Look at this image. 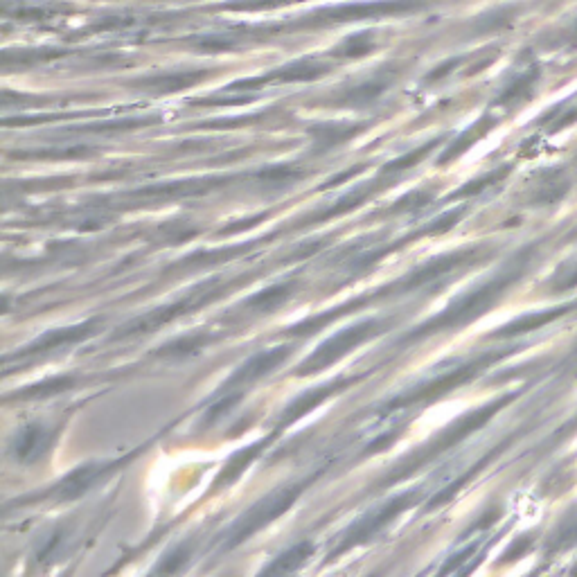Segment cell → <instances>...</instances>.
I'll return each mask as SVG.
<instances>
[{"label":"cell","mask_w":577,"mask_h":577,"mask_svg":"<svg viewBox=\"0 0 577 577\" xmlns=\"http://www.w3.org/2000/svg\"><path fill=\"white\" fill-rule=\"evenodd\" d=\"M571 190V181L562 172H546L541 179L535 183V192H532V201L535 203H553L564 197V194Z\"/></svg>","instance_id":"1"},{"label":"cell","mask_w":577,"mask_h":577,"mask_svg":"<svg viewBox=\"0 0 577 577\" xmlns=\"http://www.w3.org/2000/svg\"><path fill=\"white\" fill-rule=\"evenodd\" d=\"M550 287H553L555 291L577 287V257L559 266L557 273L553 275V280H550Z\"/></svg>","instance_id":"3"},{"label":"cell","mask_w":577,"mask_h":577,"mask_svg":"<svg viewBox=\"0 0 577 577\" xmlns=\"http://www.w3.org/2000/svg\"><path fill=\"white\" fill-rule=\"evenodd\" d=\"M573 34H575V37H577V25H575V30H573Z\"/></svg>","instance_id":"4"},{"label":"cell","mask_w":577,"mask_h":577,"mask_svg":"<svg viewBox=\"0 0 577 577\" xmlns=\"http://www.w3.org/2000/svg\"><path fill=\"white\" fill-rule=\"evenodd\" d=\"M575 305H562V307H553V309H546V312H537V314H532V316H526V318H519L517 323H512L508 330H505L503 334H521V332H530V330H537V327L541 325H550V323H555L557 318H562L566 316L568 312H571Z\"/></svg>","instance_id":"2"}]
</instances>
